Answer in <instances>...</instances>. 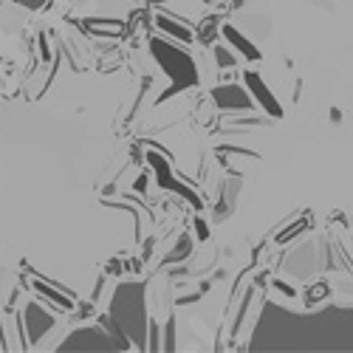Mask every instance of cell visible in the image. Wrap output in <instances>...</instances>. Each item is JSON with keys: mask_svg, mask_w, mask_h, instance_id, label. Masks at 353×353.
Listing matches in <instances>:
<instances>
[{"mask_svg": "<svg viewBox=\"0 0 353 353\" xmlns=\"http://www.w3.org/2000/svg\"><path fill=\"white\" fill-rule=\"evenodd\" d=\"M223 34H226L232 42H237V45H240V48L246 51V57H252V59H257V57H260V54H257V48H255V45H249L246 40H240V34H237V31H235L232 26H223Z\"/></svg>", "mask_w": 353, "mask_h": 353, "instance_id": "obj_1", "label": "cell"}, {"mask_svg": "<svg viewBox=\"0 0 353 353\" xmlns=\"http://www.w3.org/2000/svg\"><path fill=\"white\" fill-rule=\"evenodd\" d=\"M217 62L220 65H235V57H232V51H226V48H217Z\"/></svg>", "mask_w": 353, "mask_h": 353, "instance_id": "obj_2", "label": "cell"}]
</instances>
